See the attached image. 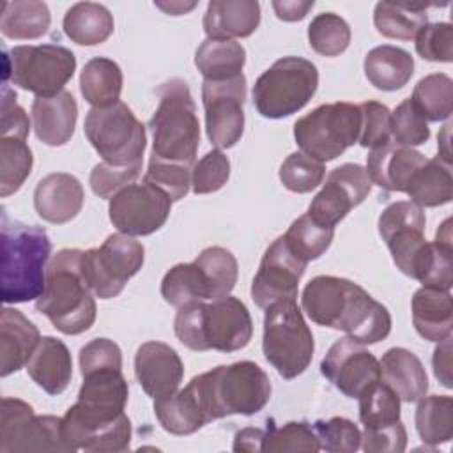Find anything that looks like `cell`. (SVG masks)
Returning <instances> with one entry per match:
<instances>
[{
    "mask_svg": "<svg viewBox=\"0 0 453 453\" xmlns=\"http://www.w3.org/2000/svg\"><path fill=\"white\" fill-rule=\"evenodd\" d=\"M301 306L311 322L343 331L363 345L377 343L391 333L388 308L347 278H311L303 290Z\"/></svg>",
    "mask_w": 453,
    "mask_h": 453,
    "instance_id": "cell-1",
    "label": "cell"
},
{
    "mask_svg": "<svg viewBox=\"0 0 453 453\" xmlns=\"http://www.w3.org/2000/svg\"><path fill=\"white\" fill-rule=\"evenodd\" d=\"M188 388L207 423L232 414H257L271 398L269 377L253 361L216 366L195 375Z\"/></svg>",
    "mask_w": 453,
    "mask_h": 453,
    "instance_id": "cell-2",
    "label": "cell"
},
{
    "mask_svg": "<svg viewBox=\"0 0 453 453\" xmlns=\"http://www.w3.org/2000/svg\"><path fill=\"white\" fill-rule=\"evenodd\" d=\"M92 294L83 273V251L65 248L51 258L35 308L60 333L81 334L96 322L97 306Z\"/></svg>",
    "mask_w": 453,
    "mask_h": 453,
    "instance_id": "cell-3",
    "label": "cell"
},
{
    "mask_svg": "<svg viewBox=\"0 0 453 453\" xmlns=\"http://www.w3.org/2000/svg\"><path fill=\"white\" fill-rule=\"evenodd\" d=\"M173 331L179 342L195 352L228 354L250 343L253 320L241 299L226 296L211 303L198 301L177 308Z\"/></svg>",
    "mask_w": 453,
    "mask_h": 453,
    "instance_id": "cell-4",
    "label": "cell"
},
{
    "mask_svg": "<svg viewBox=\"0 0 453 453\" xmlns=\"http://www.w3.org/2000/svg\"><path fill=\"white\" fill-rule=\"evenodd\" d=\"M51 241L44 228L2 216V301L28 303L44 290Z\"/></svg>",
    "mask_w": 453,
    "mask_h": 453,
    "instance_id": "cell-5",
    "label": "cell"
},
{
    "mask_svg": "<svg viewBox=\"0 0 453 453\" xmlns=\"http://www.w3.org/2000/svg\"><path fill=\"white\" fill-rule=\"evenodd\" d=\"M157 96L159 104L149 120L150 157L191 168L200 145V122L189 87L184 80L172 78L157 88Z\"/></svg>",
    "mask_w": 453,
    "mask_h": 453,
    "instance_id": "cell-6",
    "label": "cell"
},
{
    "mask_svg": "<svg viewBox=\"0 0 453 453\" xmlns=\"http://www.w3.org/2000/svg\"><path fill=\"white\" fill-rule=\"evenodd\" d=\"M425 212L411 200L389 203L379 216V234L395 265L409 278L425 283L437 258V244L425 239Z\"/></svg>",
    "mask_w": 453,
    "mask_h": 453,
    "instance_id": "cell-7",
    "label": "cell"
},
{
    "mask_svg": "<svg viewBox=\"0 0 453 453\" xmlns=\"http://www.w3.org/2000/svg\"><path fill=\"white\" fill-rule=\"evenodd\" d=\"M262 350L276 372L290 380L304 373L311 363L315 343L296 299L265 308Z\"/></svg>",
    "mask_w": 453,
    "mask_h": 453,
    "instance_id": "cell-8",
    "label": "cell"
},
{
    "mask_svg": "<svg viewBox=\"0 0 453 453\" xmlns=\"http://www.w3.org/2000/svg\"><path fill=\"white\" fill-rule=\"evenodd\" d=\"M317 87L315 64L303 57H283L255 81L253 104L265 119H283L304 108Z\"/></svg>",
    "mask_w": 453,
    "mask_h": 453,
    "instance_id": "cell-9",
    "label": "cell"
},
{
    "mask_svg": "<svg viewBox=\"0 0 453 453\" xmlns=\"http://www.w3.org/2000/svg\"><path fill=\"white\" fill-rule=\"evenodd\" d=\"M83 131L104 163L113 166L142 163L147 145L145 126L126 103L117 101L110 106L90 108Z\"/></svg>",
    "mask_w": 453,
    "mask_h": 453,
    "instance_id": "cell-10",
    "label": "cell"
},
{
    "mask_svg": "<svg viewBox=\"0 0 453 453\" xmlns=\"http://www.w3.org/2000/svg\"><path fill=\"white\" fill-rule=\"evenodd\" d=\"M359 104H320L294 124V138L301 152L326 163L342 156L359 140Z\"/></svg>",
    "mask_w": 453,
    "mask_h": 453,
    "instance_id": "cell-11",
    "label": "cell"
},
{
    "mask_svg": "<svg viewBox=\"0 0 453 453\" xmlns=\"http://www.w3.org/2000/svg\"><path fill=\"white\" fill-rule=\"evenodd\" d=\"M5 57L4 78L37 97L55 96L76 71L74 53L60 44L14 46Z\"/></svg>",
    "mask_w": 453,
    "mask_h": 453,
    "instance_id": "cell-12",
    "label": "cell"
},
{
    "mask_svg": "<svg viewBox=\"0 0 453 453\" xmlns=\"http://www.w3.org/2000/svg\"><path fill=\"white\" fill-rule=\"evenodd\" d=\"M145 250L127 234H111L99 248L83 251L85 278L99 299L117 297L126 283L142 269Z\"/></svg>",
    "mask_w": 453,
    "mask_h": 453,
    "instance_id": "cell-13",
    "label": "cell"
},
{
    "mask_svg": "<svg viewBox=\"0 0 453 453\" xmlns=\"http://www.w3.org/2000/svg\"><path fill=\"white\" fill-rule=\"evenodd\" d=\"M0 451H64L69 453L62 418L35 416L34 409L18 398H2L0 407Z\"/></svg>",
    "mask_w": 453,
    "mask_h": 453,
    "instance_id": "cell-14",
    "label": "cell"
},
{
    "mask_svg": "<svg viewBox=\"0 0 453 453\" xmlns=\"http://www.w3.org/2000/svg\"><path fill=\"white\" fill-rule=\"evenodd\" d=\"M244 74L232 80L202 83V103L205 110V129L216 149L234 147L244 133Z\"/></svg>",
    "mask_w": 453,
    "mask_h": 453,
    "instance_id": "cell-15",
    "label": "cell"
},
{
    "mask_svg": "<svg viewBox=\"0 0 453 453\" xmlns=\"http://www.w3.org/2000/svg\"><path fill=\"white\" fill-rule=\"evenodd\" d=\"M172 209V200L159 188L142 182L122 188L110 198L108 214L113 226L127 235H150L159 230Z\"/></svg>",
    "mask_w": 453,
    "mask_h": 453,
    "instance_id": "cell-16",
    "label": "cell"
},
{
    "mask_svg": "<svg viewBox=\"0 0 453 453\" xmlns=\"http://www.w3.org/2000/svg\"><path fill=\"white\" fill-rule=\"evenodd\" d=\"M372 180L366 168L357 163H343L329 172L326 184L308 207V216L324 226L334 228L352 207L370 193Z\"/></svg>",
    "mask_w": 453,
    "mask_h": 453,
    "instance_id": "cell-17",
    "label": "cell"
},
{
    "mask_svg": "<svg viewBox=\"0 0 453 453\" xmlns=\"http://www.w3.org/2000/svg\"><path fill=\"white\" fill-rule=\"evenodd\" d=\"M306 265V262L296 257L283 235L274 239L265 250L251 283L255 304L265 310L274 303L296 299Z\"/></svg>",
    "mask_w": 453,
    "mask_h": 453,
    "instance_id": "cell-18",
    "label": "cell"
},
{
    "mask_svg": "<svg viewBox=\"0 0 453 453\" xmlns=\"http://www.w3.org/2000/svg\"><path fill=\"white\" fill-rule=\"evenodd\" d=\"M322 375L345 396L359 398L372 384L380 380L377 357L352 338L336 340L320 361Z\"/></svg>",
    "mask_w": 453,
    "mask_h": 453,
    "instance_id": "cell-19",
    "label": "cell"
},
{
    "mask_svg": "<svg viewBox=\"0 0 453 453\" xmlns=\"http://www.w3.org/2000/svg\"><path fill=\"white\" fill-rule=\"evenodd\" d=\"M134 375L142 389L152 398L173 395L184 377V365L170 345L163 342H145L134 356Z\"/></svg>",
    "mask_w": 453,
    "mask_h": 453,
    "instance_id": "cell-20",
    "label": "cell"
},
{
    "mask_svg": "<svg viewBox=\"0 0 453 453\" xmlns=\"http://www.w3.org/2000/svg\"><path fill=\"white\" fill-rule=\"evenodd\" d=\"M85 193L81 182L64 172L48 173L34 191L35 212L48 223L62 225L78 216L83 207Z\"/></svg>",
    "mask_w": 453,
    "mask_h": 453,
    "instance_id": "cell-21",
    "label": "cell"
},
{
    "mask_svg": "<svg viewBox=\"0 0 453 453\" xmlns=\"http://www.w3.org/2000/svg\"><path fill=\"white\" fill-rule=\"evenodd\" d=\"M78 104L71 92L35 97L32 103V124L39 142L50 147L65 145L76 127Z\"/></svg>",
    "mask_w": 453,
    "mask_h": 453,
    "instance_id": "cell-22",
    "label": "cell"
},
{
    "mask_svg": "<svg viewBox=\"0 0 453 453\" xmlns=\"http://www.w3.org/2000/svg\"><path fill=\"white\" fill-rule=\"evenodd\" d=\"M428 157L421 152L396 145L393 140L370 149L366 156V172L372 182L386 191L403 193L412 172Z\"/></svg>",
    "mask_w": 453,
    "mask_h": 453,
    "instance_id": "cell-23",
    "label": "cell"
},
{
    "mask_svg": "<svg viewBox=\"0 0 453 453\" xmlns=\"http://www.w3.org/2000/svg\"><path fill=\"white\" fill-rule=\"evenodd\" d=\"M41 334L37 326L16 308H4L0 317V375L7 377L27 366Z\"/></svg>",
    "mask_w": 453,
    "mask_h": 453,
    "instance_id": "cell-24",
    "label": "cell"
},
{
    "mask_svg": "<svg viewBox=\"0 0 453 453\" xmlns=\"http://www.w3.org/2000/svg\"><path fill=\"white\" fill-rule=\"evenodd\" d=\"M260 23V4L257 0H212L203 14L207 39L234 41L251 35Z\"/></svg>",
    "mask_w": 453,
    "mask_h": 453,
    "instance_id": "cell-25",
    "label": "cell"
},
{
    "mask_svg": "<svg viewBox=\"0 0 453 453\" xmlns=\"http://www.w3.org/2000/svg\"><path fill=\"white\" fill-rule=\"evenodd\" d=\"M30 379L48 395H60L73 377V359L65 343L53 336H44L37 343L27 363Z\"/></svg>",
    "mask_w": 453,
    "mask_h": 453,
    "instance_id": "cell-26",
    "label": "cell"
},
{
    "mask_svg": "<svg viewBox=\"0 0 453 453\" xmlns=\"http://www.w3.org/2000/svg\"><path fill=\"white\" fill-rule=\"evenodd\" d=\"M380 365V382L389 386L402 402H419L428 391L426 372L416 354L403 347L386 350Z\"/></svg>",
    "mask_w": 453,
    "mask_h": 453,
    "instance_id": "cell-27",
    "label": "cell"
},
{
    "mask_svg": "<svg viewBox=\"0 0 453 453\" xmlns=\"http://www.w3.org/2000/svg\"><path fill=\"white\" fill-rule=\"evenodd\" d=\"M412 324L418 334L430 342L451 336L453 299L449 290L421 287L412 296Z\"/></svg>",
    "mask_w": 453,
    "mask_h": 453,
    "instance_id": "cell-28",
    "label": "cell"
},
{
    "mask_svg": "<svg viewBox=\"0 0 453 453\" xmlns=\"http://www.w3.org/2000/svg\"><path fill=\"white\" fill-rule=\"evenodd\" d=\"M363 69L375 88L393 92L407 85L412 78L414 58L398 46L382 44L366 53Z\"/></svg>",
    "mask_w": 453,
    "mask_h": 453,
    "instance_id": "cell-29",
    "label": "cell"
},
{
    "mask_svg": "<svg viewBox=\"0 0 453 453\" xmlns=\"http://www.w3.org/2000/svg\"><path fill=\"white\" fill-rule=\"evenodd\" d=\"M405 195L419 207H439L453 198L451 165L439 156L418 166L405 186Z\"/></svg>",
    "mask_w": 453,
    "mask_h": 453,
    "instance_id": "cell-30",
    "label": "cell"
},
{
    "mask_svg": "<svg viewBox=\"0 0 453 453\" xmlns=\"http://www.w3.org/2000/svg\"><path fill=\"white\" fill-rule=\"evenodd\" d=\"M64 34L76 44L96 46L104 42L115 28L111 12L96 2H78L65 11Z\"/></svg>",
    "mask_w": 453,
    "mask_h": 453,
    "instance_id": "cell-31",
    "label": "cell"
},
{
    "mask_svg": "<svg viewBox=\"0 0 453 453\" xmlns=\"http://www.w3.org/2000/svg\"><path fill=\"white\" fill-rule=\"evenodd\" d=\"M246 62V50L237 41L205 39L196 53L195 65L203 80L223 81L242 74Z\"/></svg>",
    "mask_w": 453,
    "mask_h": 453,
    "instance_id": "cell-32",
    "label": "cell"
},
{
    "mask_svg": "<svg viewBox=\"0 0 453 453\" xmlns=\"http://www.w3.org/2000/svg\"><path fill=\"white\" fill-rule=\"evenodd\" d=\"M51 23L50 9L39 0H14L2 4L0 30L16 41L42 37Z\"/></svg>",
    "mask_w": 453,
    "mask_h": 453,
    "instance_id": "cell-33",
    "label": "cell"
},
{
    "mask_svg": "<svg viewBox=\"0 0 453 453\" xmlns=\"http://www.w3.org/2000/svg\"><path fill=\"white\" fill-rule=\"evenodd\" d=\"M122 81V71L117 62L106 57H94L81 69L80 90L92 108L110 106L119 101Z\"/></svg>",
    "mask_w": 453,
    "mask_h": 453,
    "instance_id": "cell-34",
    "label": "cell"
},
{
    "mask_svg": "<svg viewBox=\"0 0 453 453\" xmlns=\"http://www.w3.org/2000/svg\"><path fill=\"white\" fill-rule=\"evenodd\" d=\"M426 4L379 2L373 9V25L388 39L411 41L428 23Z\"/></svg>",
    "mask_w": 453,
    "mask_h": 453,
    "instance_id": "cell-35",
    "label": "cell"
},
{
    "mask_svg": "<svg viewBox=\"0 0 453 453\" xmlns=\"http://www.w3.org/2000/svg\"><path fill=\"white\" fill-rule=\"evenodd\" d=\"M154 414L159 425L173 435H189L207 425L188 386L166 398L154 400Z\"/></svg>",
    "mask_w": 453,
    "mask_h": 453,
    "instance_id": "cell-36",
    "label": "cell"
},
{
    "mask_svg": "<svg viewBox=\"0 0 453 453\" xmlns=\"http://www.w3.org/2000/svg\"><path fill=\"white\" fill-rule=\"evenodd\" d=\"M161 296L168 304L180 308L211 299V287L200 265L195 262L177 264L163 276Z\"/></svg>",
    "mask_w": 453,
    "mask_h": 453,
    "instance_id": "cell-37",
    "label": "cell"
},
{
    "mask_svg": "<svg viewBox=\"0 0 453 453\" xmlns=\"http://www.w3.org/2000/svg\"><path fill=\"white\" fill-rule=\"evenodd\" d=\"M416 430L425 444H442L453 437V398L448 395L423 396L416 409Z\"/></svg>",
    "mask_w": 453,
    "mask_h": 453,
    "instance_id": "cell-38",
    "label": "cell"
},
{
    "mask_svg": "<svg viewBox=\"0 0 453 453\" xmlns=\"http://www.w3.org/2000/svg\"><path fill=\"white\" fill-rule=\"evenodd\" d=\"M411 101L425 117V120L439 122L446 120L453 110V81L444 73H434L421 78L414 90Z\"/></svg>",
    "mask_w": 453,
    "mask_h": 453,
    "instance_id": "cell-39",
    "label": "cell"
},
{
    "mask_svg": "<svg viewBox=\"0 0 453 453\" xmlns=\"http://www.w3.org/2000/svg\"><path fill=\"white\" fill-rule=\"evenodd\" d=\"M32 150L25 138L2 136L0 140V195L16 193L32 172Z\"/></svg>",
    "mask_w": 453,
    "mask_h": 453,
    "instance_id": "cell-40",
    "label": "cell"
},
{
    "mask_svg": "<svg viewBox=\"0 0 453 453\" xmlns=\"http://www.w3.org/2000/svg\"><path fill=\"white\" fill-rule=\"evenodd\" d=\"M283 237L296 257L308 264L327 251L334 237V228L324 226L308 214H303L292 221Z\"/></svg>",
    "mask_w": 453,
    "mask_h": 453,
    "instance_id": "cell-41",
    "label": "cell"
},
{
    "mask_svg": "<svg viewBox=\"0 0 453 453\" xmlns=\"http://www.w3.org/2000/svg\"><path fill=\"white\" fill-rule=\"evenodd\" d=\"M193 262L200 265L209 281L211 301L230 296L237 283L239 267L235 257L226 248L209 246Z\"/></svg>",
    "mask_w": 453,
    "mask_h": 453,
    "instance_id": "cell-42",
    "label": "cell"
},
{
    "mask_svg": "<svg viewBox=\"0 0 453 453\" xmlns=\"http://www.w3.org/2000/svg\"><path fill=\"white\" fill-rule=\"evenodd\" d=\"M349 23L334 12L317 14L308 27V42L311 50L324 57H338L350 44Z\"/></svg>",
    "mask_w": 453,
    "mask_h": 453,
    "instance_id": "cell-43",
    "label": "cell"
},
{
    "mask_svg": "<svg viewBox=\"0 0 453 453\" xmlns=\"http://www.w3.org/2000/svg\"><path fill=\"white\" fill-rule=\"evenodd\" d=\"M320 449L319 437L313 426L306 421H288L283 426L269 425L264 441L262 451H306L315 453Z\"/></svg>",
    "mask_w": 453,
    "mask_h": 453,
    "instance_id": "cell-44",
    "label": "cell"
},
{
    "mask_svg": "<svg viewBox=\"0 0 453 453\" xmlns=\"http://www.w3.org/2000/svg\"><path fill=\"white\" fill-rule=\"evenodd\" d=\"M280 180L281 184L294 193H310L326 175V166L322 161L304 154V152H292L280 166Z\"/></svg>",
    "mask_w": 453,
    "mask_h": 453,
    "instance_id": "cell-45",
    "label": "cell"
},
{
    "mask_svg": "<svg viewBox=\"0 0 453 453\" xmlns=\"http://www.w3.org/2000/svg\"><path fill=\"white\" fill-rule=\"evenodd\" d=\"M359 421L365 426L384 425L400 419V398L384 382L372 384L359 398Z\"/></svg>",
    "mask_w": 453,
    "mask_h": 453,
    "instance_id": "cell-46",
    "label": "cell"
},
{
    "mask_svg": "<svg viewBox=\"0 0 453 453\" xmlns=\"http://www.w3.org/2000/svg\"><path fill=\"white\" fill-rule=\"evenodd\" d=\"M430 138V127L414 103L402 101L391 113V140L402 147H416Z\"/></svg>",
    "mask_w": 453,
    "mask_h": 453,
    "instance_id": "cell-47",
    "label": "cell"
},
{
    "mask_svg": "<svg viewBox=\"0 0 453 453\" xmlns=\"http://www.w3.org/2000/svg\"><path fill=\"white\" fill-rule=\"evenodd\" d=\"M320 449L329 453H354L361 446V432L354 421L347 418L319 419L313 423Z\"/></svg>",
    "mask_w": 453,
    "mask_h": 453,
    "instance_id": "cell-48",
    "label": "cell"
},
{
    "mask_svg": "<svg viewBox=\"0 0 453 453\" xmlns=\"http://www.w3.org/2000/svg\"><path fill=\"white\" fill-rule=\"evenodd\" d=\"M230 177V161L219 150L212 149L202 156L191 168V189L195 195H207L221 189Z\"/></svg>",
    "mask_w": 453,
    "mask_h": 453,
    "instance_id": "cell-49",
    "label": "cell"
},
{
    "mask_svg": "<svg viewBox=\"0 0 453 453\" xmlns=\"http://www.w3.org/2000/svg\"><path fill=\"white\" fill-rule=\"evenodd\" d=\"M143 180L159 188L170 196L172 202L184 198L191 186V168L175 163H165L157 159H149V168Z\"/></svg>",
    "mask_w": 453,
    "mask_h": 453,
    "instance_id": "cell-50",
    "label": "cell"
},
{
    "mask_svg": "<svg viewBox=\"0 0 453 453\" xmlns=\"http://www.w3.org/2000/svg\"><path fill=\"white\" fill-rule=\"evenodd\" d=\"M361 129L359 145L373 149L377 145L391 142V111L379 101H365L359 104Z\"/></svg>",
    "mask_w": 453,
    "mask_h": 453,
    "instance_id": "cell-51",
    "label": "cell"
},
{
    "mask_svg": "<svg viewBox=\"0 0 453 453\" xmlns=\"http://www.w3.org/2000/svg\"><path fill=\"white\" fill-rule=\"evenodd\" d=\"M414 39L416 51L421 58L430 62L453 60V27L449 23H426Z\"/></svg>",
    "mask_w": 453,
    "mask_h": 453,
    "instance_id": "cell-52",
    "label": "cell"
},
{
    "mask_svg": "<svg viewBox=\"0 0 453 453\" xmlns=\"http://www.w3.org/2000/svg\"><path fill=\"white\" fill-rule=\"evenodd\" d=\"M142 173V163L129 166H113L108 163H97L90 172V188L99 198H111L122 188L133 184Z\"/></svg>",
    "mask_w": 453,
    "mask_h": 453,
    "instance_id": "cell-53",
    "label": "cell"
},
{
    "mask_svg": "<svg viewBox=\"0 0 453 453\" xmlns=\"http://www.w3.org/2000/svg\"><path fill=\"white\" fill-rule=\"evenodd\" d=\"M405 446L407 432L402 419L365 426L361 434V448L366 453H402Z\"/></svg>",
    "mask_w": 453,
    "mask_h": 453,
    "instance_id": "cell-54",
    "label": "cell"
},
{
    "mask_svg": "<svg viewBox=\"0 0 453 453\" xmlns=\"http://www.w3.org/2000/svg\"><path fill=\"white\" fill-rule=\"evenodd\" d=\"M104 368H122L120 347L108 338H96L80 349V370L81 375L104 370Z\"/></svg>",
    "mask_w": 453,
    "mask_h": 453,
    "instance_id": "cell-55",
    "label": "cell"
},
{
    "mask_svg": "<svg viewBox=\"0 0 453 453\" xmlns=\"http://www.w3.org/2000/svg\"><path fill=\"white\" fill-rule=\"evenodd\" d=\"M2 136H28L30 122L25 110L16 103V94L5 85L2 90Z\"/></svg>",
    "mask_w": 453,
    "mask_h": 453,
    "instance_id": "cell-56",
    "label": "cell"
},
{
    "mask_svg": "<svg viewBox=\"0 0 453 453\" xmlns=\"http://www.w3.org/2000/svg\"><path fill=\"white\" fill-rule=\"evenodd\" d=\"M434 373L444 388H451V336L439 342L432 357Z\"/></svg>",
    "mask_w": 453,
    "mask_h": 453,
    "instance_id": "cell-57",
    "label": "cell"
},
{
    "mask_svg": "<svg viewBox=\"0 0 453 453\" xmlns=\"http://www.w3.org/2000/svg\"><path fill=\"white\" fill-rule=\"evenodd\" d=\"M271 5H273V9H274V12L280 19H283V21H299L313 9L315 2L313 0H306V2H303V0L278 2L276 0Z\"/></svg>",
    "mask_w": 453,
    "mask_h": 453,
    "instance_id": "cell-58",
    "label": "cell"
},
{
    "mask_svg": "<svg viewBox=\"0 0 453 453\" xmlns=\"http://www.w3.org/2000/svg\"><path fill=\"white\" fill-rule=\"evenodd\" d=\"M264 434H265V430H262V428H253V426L242 428L241 432L235 434L234 451H248V453L262 451Z\"/></svg>",
    "mask_w": 453,
    "mask_h": 453,
    "instance_id": "cell-59",
    "label": "cell"
},
{
    "mask_svg": "<svg viewBox=\"0 0 453 453\" xmlns=\"http://www.w3.org/2000/svg\"><path fill=\"white\" fill-rule=\"evenodd\" d=\"M154 5H157L159 9H163L166 14L179 16V14H186L188 11H191L193 7H196V2H189V4H184V2H170V4L156 2Z\"/></svg>",
    "mask_w": 453,
    "mask_h": 453,
    "instance_id": "cell-60",
    "label": "cell"
},
{
    "mask_svg": "<svg viewBox=\"0 0 453 453\" xmlns=\"http://www.w3.org/2000/svg\"><path fill=\"white\" fill-rule=\"evenodd\" d=\"M449 127H451V124L448 122L446 126H444V129H442V133L437 136V147H439V157L442 159V161H446V163H449L451 165V152H449Z\"/></svg>",
    "mask_w": 453,
    "mask_h": 453,
    "instance_id": "cell-61",
    "label": "cell"
}]
</instances>
